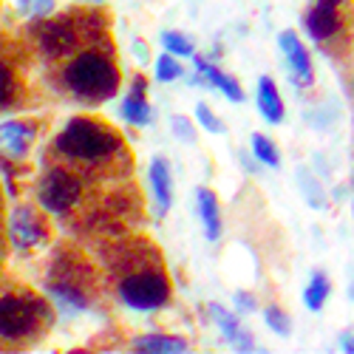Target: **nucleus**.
<instances>
[{
    "instance_id": "nucleus-1",
    "label": "nucleus",
    "mask_w": 354,
    "mask_h": 354,
    "mask_svg": "<svg viewBox=\"0 0 354 354\" xmlns=\"http://www.w3.org/2000/svg\"><path fill=\"white\" fill-rule=\"evenodd\" d=\"M304 26L326 54L348 57L354 51V0H312Z\"/></svg>"
},
{
    "instance_id": "nucleus-2",
    "label": "nucleus",
    "mask_w": 354,
    "mask_h": 354,
    "mask_svg": "<svg viewBox=\"0 0 354 354\" xmlns=\"http://www.w3.org/2000/svg\"><path fill=\"white\" fill-rule=\"evenodd\" d=\"M66 85L82 100H108L111 94H116V85H120V74L116 68L100 54H82L74 63H68L66 68Z\"/></svg>"
},
{
    "instance_id": "nucleus-3",
    "label": "nucleus",
    "mask_w": 354,
    "mask_h": 354,
    "mask_svg": "<svg viewBox=\"0 0 354 354\" xmlns=\"http://www.w3.org/2000/svg\"><path fill=\"white\" fill-rule=\"evenodd\" d=\"M57 147L74 159H102L116 147V136L91 120H71L57 136Z\"/></svg>"
},
{
    "instance_id": "nucleus-4",
    "label": "nucleus",
    "mask_w": 354,
    "mask_h": 354,
    "mask_svg": "<svg viewBox=\"0 0 354 354\" xmlns=\"http://www.w3.org/2000/svg\"><path fill=\"white\" fill-rule=\"evenodd\" d=\"M122 301L131 306V309H159L165 301H167V295H170V286L162 275L156 272H142V275H131L122 289Z\"/></svg>"
},
{
    "instance_id": "nucleus-5",
    "label": "nucleus",
    "mask_w": 354,
    "mask_h": 354,
    "mask_svg": "<svg viewBox=\"0 0 354 354\" xmlns=\"http://www.w3.org/2000/svg\"><path fill=\"white\" fill-rule=\"evenodd\" d=\"M80 198V182L66 170H51L40 187V201L51 213H66Z\"/></svg>"
},
{
    "instance_id": "nucleus-6",
    "label": "nucleus",
    "mask_w": 354,
    "mask_h": 354,
    "mask_svg": "<svg viewBox=\"0 0 354 354\" xmlns=\"http://www.w3.org/2000/svg\"><path fill=\"white\" fill-rule=\"evenodd\" d=\"M35 320H37L35 304H28L23 298H12V295L0 301V335L3 337H20L26 332H32Z\"/></svg>"
},
{
    "instance_id": "nucleus-7",
    "label": "nucleus",
    "mask_w": 354,
    "mask_h": 354,
    "mask_svg": "<svg viewBox=\"0 0 354 354\" xmlns=\"http://www.w3.org/2000/svg\"><path fill=\"white\" fill-rule=\"evenodd\" d=\"M278 43H281V51L286 54V60H289L295 82H298L301 88H309L315 82V68H312V57H309L306 46L301 43V37L295 32H281Z\"/></svg>"
},
{
    "instance_id": "nucleus-8",
    "label": "nucleus",
    "mask_w": 354,
    "mask_h": 354,
    "mask_svg": "<svg viewBox=\"0 0 354 354\" xmlns=\"http://www.w3.org/2000/svg\"><path fill=\"white\" fill-rule=\"evenodd\" d=\"M35 142V128L23 122H3L0 125V156L23 159Z\"/></svg>"
},
{
    "instance_id": "nucleus-9",
    "label": "nucleus",
    "mask_w": 354,
    "mask_h": 354,
    "mask_svg": "<svg viewBox=\"0 0 354 354\" xmlns=\"http://www.w3.org/2000/svg\"><path fill=\"white\" fill-rule=\"evenodd\" d=\"M9 232H12L15 247H20V250H28V247H35V244L43 241V227H40L35 210H28V207H17L12 213Z\"/></svg>"
},
{
    "instance_id": "nucleus-10",
    "label": "nucleus",
    "mask_w": 354,
    "mask_h": 354,
    "mask_svg": "<svg viewBox=\"0 0 354 354\" xmlns=\"http://www.w3.org/2000/svg\"><path fill=\"white\" fill-rule=\"evenodd\" d=\"M196 71L204 77V85H216L227 100H232V102H244V91H241L239 80L230 77V74H224V71H218L213 63L204 60V57H196Z\"/></svg>"
},
{
    "instance_id": "nucleus-11",
    "label": "nucleus",
    "mask_w": 354,
    "mask_h": 354,
    "mask_svg": "<svg viewBox=\"0 0 354 354\" xmlns=\"http://www.w3.org/2000/svg\"><path fill=\"white\" fill-rule=\"evenodd\" d=\"M151 185H153V196H156V213L167 216L170 204H173V176L165 159H153L151 162Z\"/></svg>"
},
{
    "instance_id": "nucleus-12",
    "label": "nucleus",
    "mask_w": 354,
    "mask_h": 354,
    "mask_svg": "<svg viewBox=\"0 0 354 354\" xmlns=\"http://www.w3.org/2000/svg\"><path fill=\"white\" fill-rule=\"evenodd\" d=\"M258 108L263 113V120L272 122V125H278L283 120V100H281L278 88H275V82L270 77L258 80Z\"/></svg>"
},
{
    "instance_id": "nucleus-13",
    "label": "nucleus",
    "mask_w": 354,
    "mask_h": 354,
    "mask_svg": "<svg viewBox=\"0 0 354 354\" xmlns=\"http://www.w3.org/2000/svg\"><path fill=\"white\" fill-rule=\"evenodd\" d=\"M198 196V213H201V221H204V232H207L210 241H218L221 235V210H218V198L213 190H204L198 187L196 190Z\"/></svg>"
},
{
    "instance_id": "nucleus-14",
    "label": "nucleus",
    "mask_w": 354,
    "mask_h": 354,
    "mask_svg": "<svg viewBox=\"0 0 354 354\" xmlns=\"http://www.w3.org/2000/svg\"><path fill=\"white\" fill-rule=\"evenodd\" d=\"M210 315H213V320L218 323V329L227 335V340H232L241 351H250V348H252V340H250V335L241 329L239 317L230 315V312H227L224 306H218V304H210Z\"/></svg>"
},
{
    "instance_id": "nucleus-15",
    "label": "nucleus",
    "mask_w": 354,
    "mask_h": 354,
    "mask_svg": "<svg viewBox=\"0 0 354 354\" xmlns=\"http://www.w3.org/2000/svg\"><path fill=\"white\" fill-rule=\"evenodd\" d=\"M122 116L131 125H147L151 122V105H147V97H145V80L133 82V91L122 102Z\"/></svg>"
},
{
    "instance_id": "nucleus-16",
    "label": "nucleus",
    "mask_w": 354,
    "mask_h": 354,
    "mask_svg": "<svg viewBox=\"0 0 354 354\" xmlns=\"http://www.w3.org/2000/svg\"><path fill=\"white\" fill-rule=\"evenodd\" d=\"M40 46H43V51L48 57H63L74 46V35H71V28L66 23H48L46 32H43Z\"/></svg>"
},
{
    "instance_id": "nucleus-17",
    "label": "nucleus",
    "mask_w": 354,
    "mask_h": 354,
    "mask_svg": "<svg viewBox=\"0 0 354 354\" xmlns=\"http://www.w3.org/2000/svg\"><path fill=\"white\" fill-rule=\"evenodd\" d=\"M329 292H332L329 278L323 275V272H315V275L309 278V286L304 289V304H306V309L320 312L323 304H326V298H329Z\"/></svg>"
},
{
    "instance_id": "nucleus-18",
    "label": "nucleus",
    "mask_w": 354,
    "mask_h": 354,
    "mask_svg": "<svg viewBox=\"0 0 354 354\" xmlns=\"http://www.w3.org/2000/svg\"><path fill=\"white\" fill-rule=\"evenodd\" d=\"M136 351H187V343L179 337H165V335H147L133 343Z\"/></svg>"
},
{
    "instance_id": "nucleus-19",
    "label": "nucleus",
    "mask_w": 354,
    "mask_h": 354,
    "mask_svg": "<svg viewBox=\"0 0 354 354\" xmlns=\"http://www.w3.org/2000/svg\"><path fill=\"white\" fill-rule=\"evenodd\" d=\"M252 153L258 156V162L270 165V167H278V165H281L278 147H275V145H272L267 136H261V133H255V136H252Z\"/></svg>"
},
{
    "instance_id": "nucleus-20",
    "label": "nucleus",
    "mask_w": 354,
    "mask_h": 354,
    "mask_svg": "<svg viewBox=\"0 0 354 354\" xmlns=\"http://www.w3.org/2000/svg\"><path fill=\"white\" fill-rule=\"evenodd\" d=\"M263 320H267V326L275 335H281V337H286L292 332V320H289V315L281 306H267V309H263Z\"/></svg>"
},
{
    "instance_id": "nucleus-21",
    "label": "nucleus",
    "mask_w": 354,
    "mask_h": 354,
    "mask_svg": "<svg viewBox=\"0 0 354 354\" xmlns=\"http://www.w3.org/2000/svg\"><path fill=\"white\" fill-rule=\"evenodd\" d=\"M162 43H165V48H167L170 54H176V57H193V43H190V37H185L182 32H165V35H162Z\"/></svg>"
},
{
    "instance_id": "nucleus-22",
    "label": "nucleus",
    "mask_w": 354,
    "mask_h": 354,
    "mask_svg": "<svg viewBox=\"0 0 354 354\" xmlns=\"http://www.w3.org/2000/svg\"><path fill=\"white\" fill-rule=\"evenodd\" d=\"M51 295H54V298L60 301V306L68 309V312L85 309V298H82V295H77L74 289H68V286H51Z\"/></svg>"
},
{
    "instance_id": "nucleus-23",
    "label": "nucleus",
    "mask_w": 354,
    "mask_h": 354,
    "mask_svg": "<svg viewBox=\"0 0 354 354\" xmlns=\"http://www.w3.org/2000/svg\"><path fill=\"white\" fill-rule=\"evenodd\" d=\"M156 77L162 80V82H173V80H179L182 77V66L176 63V57L167 51V54H162L159 60H156Z\"/></svg>"
},
{
    "instance_id": "nucleus-24",
    "label": "nucleus",
    "mask_w": 354,
    "mask_h": 354,
    "mask_svg": "<svg viewBox=\"0 0 354 354\" xmlns=\"http://www.w3.org/2000/svg\"><path fill=\"white\" fill-rule=\"evenodd\" d=\"M196 116H198V122L204 125V131H210V133H221L224 131V125H221V120H218V116L207 108V105H196Z\"/></svg>"
},
{
    "instance_id": "nucleus-25",
    "label": "nucleus",
    "mask_w": 354,
    "mask_h": 354,
    "mask_svg": "<svg viewBox=\"0 0 354 354\" xmlns=\"http://www.w3.org/2000/svg\"><path fill=\"white\" fill-rule=\"evenodd\" d=\"M12 94H15V80H12L9 68H6L3 63H0V108H3V105H9Z\"/></svg>"
},
{
    "instance_id": "nucleus-26",
    "label": "nucleus",
    "mask_w": 354,
    "mask_h": 354,
    "mask_svg": "<svg viewBox=\"0 0 354 354\" xmlns=\"http://www.w3.org/2000/svg\"><path fill=\"white\" fill-rule=\"evenodd\" d=\"M54 9V0H20V12L23 15H46Z\"/></svg>"
},
{
    "instance_id": "nucleus-27",
    "label": "nucleus",
    "mask_w": 354,
    "mask_h": 354,
    "mask_svg": "<svg viewBox=\"0 0 354 354\" xmlns=\"http://www.w3.org/2000/svg\"><path fill=\"white\" fill-rule=\"evenodd\" d=\"M170 125H173V131H176V136H179V139H185V142H193V139H196V133H193L190 122H187V120H182V116H173Z\"/></svg>"
},
{
    "instance_id": "nucleus-28",
    "label": "nucleus",
    "mask_w": 354,
    "mask_h": 354,
    "mask_svg": "<svg viewBox=\"0 0 354 354\" xmlns=\"http://www.w3.org/2000/svg\"><path fill=\"white\" fill-rule=\"evenodd\" d=\"M235 306H239L241 312H252L255 309V298H252V295H247V292H239V295H235Z\"/></svg>"
},
{
    "instance_id": "nucleus-29",
    "label": "nucleus",
    "mask_w": 354,
    "mask_h": 354,
    "mask_svg": "<svg viewBox=\"0 0 354 354\" xmlns=\"http://www.w3.org/2000/svg\"><path fill=\"white\" fill-rule=\"evenodd\" d=\"M343 348L354 354V335H343Z\"/></svg>"
},
{
    "instance_id": "nucleus-30",
    "label": "nucleus",
    "mask_w": 354,
    "mask_h": 354,
    "mask_svg": "<svg viewBox=\"0 0 354 354\" xmlns=\"http://www.w3.org/2000/svg\"><path fill=\"white\" fill-rule=\"evenodd\" d=\"M91 3H102V0H91Z\"/></svg>"
},
{
    "instance_id": "nucleus-31",
    "label": "nucleus",
    "mask_w": 354,
    "mask_h": 354,
    "mask_svg": "<svg viewBox=\"0 0 354 354\" xmlns=\"http://www.w3.org/2000/svg\"><path fill=\"white\" fill-rule=\"evenodd\" d=\"M351 91H354V80H351Z\"/></svg>"
}]
</instances>
